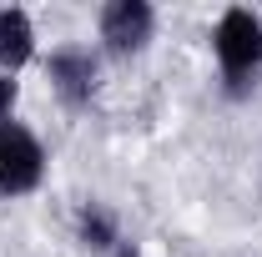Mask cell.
<instances>
[{
    "label": "cell",
    "mask_w": 262,
    "mask_h": 257,
    "mask_svg": "<svg viewBox=\"0 0 262 257\" xmlns=\"http://www.w3.org/2000/svg\"><path fill=\"white\" fill-rule=\"evenodd\" d=\"M217 81L227 101H247L262 81V15L252 5H227L212 26Z\"/></svg>",
    "instance_id": "6da1fadb"
},
{
    "label": "cell",
    "mask_w": 262,
    "mask_h": 257,
    "mask_svg": "<svg viewBox=\"0 0 262 257\" xmlns=\"http://www.w3.org/2000/svg\"><path fill=\"white\" fill-rule=\"evenodd\" d=\"M96 35H101V56L131 61L157 35V5H146V0H106L96 10Z\"/></svg>",
    "instance_id": "7a4b0ae2"
},
{
    "label": "cell",
    "mask_w": 262,
    "mask_h": 257,
    "mask_svg": "<svg viewBox=\"0 0 262 257\" xmlns=\"http://www.w3.org/2000/svg\"><path fill=\"white\" fill-rule=\"evenodd\" d=\"M46 81L66 111H86L101 91V51L91 46H56L46 56Z\"/></svg>",
    "instance_id": "3957f363"
},
{
    "label": "cell",
    "mask_w": 262,
    "mask_h": 257,
    "mask_svg": "<svg viewBox=\"0 0 262 257\" xmlns=\"http://www.w3.org/2000/svg\"><path fill=\"white\" fill-rule=\"evenodd\" d=\"M46 182V146L31 126L10 121L0 131V202H15V197H31Z\"/></svg>",
    "instance_id": "277c9868"
},
{
    "label": "cell",
    "mask_w": 262,
    "mask_h": 257,
    "mask_svg": "<svg viewBox=\"0 0 262 257\" xmlns=\"http://www.w3.org/2000/svg\"><path fill=\"white\" fill-rule=\"evenodd\" d=\"M71 232H76V242H81L91 257H111V247L126 237V232H121V222H116V212H111L106 202H96V197H86V202L76 207Z\"/></svg>",
    "instance_id": "5b68a950"
},
{
    "label": "cell",
    "mask_w": 262,
    "mask_h": 257,
    "mask_svg": "<svg viewBox=\"0 0 262 257\" xmlns=\"http://www.w3.org/2000/svg\"><path fill=\"white\" fill-rule=\"evenodd\" d=\"M35 61V20L20 5H0V71L15 76Z\"/></svg>",
    "instance_id": "8992f818"
},
{
    "label": "cell",
    "mask_w": 262,
    "mask_h": 257,
    "mask_svg": "<svg viewBox=\"0 0 262 257\" xmlns=\"http://www.w3.org/2000/svg\"><path fill=\"white\" fill-rule=\"evenodd\" d=\"M15 101H20V86H15V76H5V71H0V131L15 121Z\"/></svg>",
    "instance_id": "52a82bcc"
},
{
    "label": "cell",
    "mask_w": 262,
    "mask_h": 257,
    "mask_svg": "<svg viewBox=\"0 0 262 257\" xmlns=\"http://www.w3.org/2000/svg\"><path fill=\"white\" fill-rule=\"evenodd\" d=\"M111 257H141V242H136V237H121V242L111 247Z\"/></svg>",
    "instance_id": "ba28073f"
}]
</instances>
